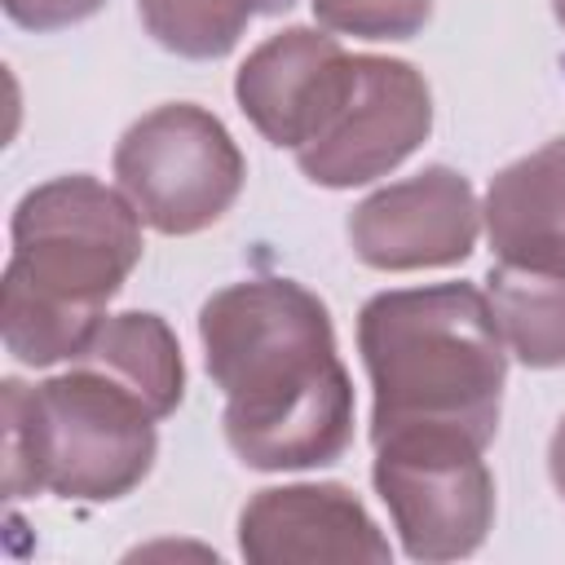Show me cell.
Masks as SVG:
<instances>
[{
  "label": "cell",
  "instance_id": "obj_13",
  "mask_svg": "<svg viewBox=\"0 0 565 565\" xmlns=\"http://www.w3.org/2000/svg\"><path fill=\"white\" fill-rule=\"evenodd\" d=\"M296 0H137L146 35L190 62L225 57L252 18L287 13Z\"/></svg>",
  "mask_w": 565,
  "mask_h": 565
},
{
  "label": "cell",
  "instance_id": "obj_11",
  "mask_svg": "<svg viewBox=\"0 0 565 565\" xmlns=\"http://www.w3.org/2000/svg\"><path fill=\"white\" fill-rule=\"evenodd\" d=\"M75 358L124 380L132 393H141L150 402V411L159 419H168L185 397L181 344L159 313H146V309L106 313L102 327L88 335V344Z\"/></svg>",
  "mask_w": 565,
  "mask_h": 565
},
{
  "label": "cell",
  "instance_id": "obj_14",
  "mask_svg": "<svg viewBox=\"0 0 565 565\" xmlns=\"http://www.w3.org/2000/svg\"><path fill=\"white\" fill-rule=\"evenodd\" d=\"M318 26L353 40H411L428 26L433 0H309Z\"/></svg>",
  "mask_w": 565,
  "mask_h": 565
},
{
  "label": "cell",
  "instance_id": "obj_4",
  "mask_svg": "<svg viewBox=\"0 0 565 565\" xmlns=\"http://www.w3.org/2000/svg\"><path fill=\"white\" fill-rule=\"evenodd\" d=\"M358 353L371 380V441L388 433H463L490 446L508 384V344L472 282L393 287L362 305Z\"/></svg>",
  "mask_w": 565,
  "mask_h": 565
},
{
  "label": "cell",
  "instance_id": "obj_7",
  "mask_svg": "<svg viewBox=\"0 0 565 565\" xmlns=\"http://www.w3.org/2000/svg\"><path fill=\"white\" fill-rule=\"evenodd\" d=\"M371 481L384 499L411 561L472 556L494 525V477L486 446L463 433H388L375 437Z\"/></svg>",
  "mask_w": 565,
  "mask_h": 565
},
{
  "label": "cell",
  "instance_id": "obj_8",
  "mask_svg": "<svg viewBox=\"0 0 565 565\" xmlns=\"http://www.w3.org/2000/svg\"><path fill=\"white\" fill-rule=\"evenodd\" d=\"M481 207L468 185L446 163H433L406 181L366 194L349 212L353 256L384 274L446 269L463 265L477 247Z\"/></svg>",
  "mask_w": 565,
  "mask_h": 565
},
{
  "label": "cell",
  "instance_id": "obj_3",
  "mask_svg": "<svg viewBox=\"0 0 565 565\" xmlns=\"http://www.w3.org/2000/svg\"><path fill=\"white\" fill-rule=\"evenodd\" d=\"M141 216L88 172L53 177L13 207L0 335L22 366L71 362L141 260Z\"/></svg>",
  "mask_w": 565,
  "mask_h": 565
},
{
  "label": "cell",
  "instance_id": "obj_10",
  "mask_svg": "<svg viewBox=\"0 0 565 565\" xmlns=\"http://www.w3.org/2000/svg\"><path fill=\"white\" fill-rule=\"evenodd\" d=\"M494 265L565 278V137L512 159L481 203Z\"/></svg>",
  "mask_w": 565,
  "mask_h": 565
},
{
  "label": "cell",
  "instance_id": "obj_6",
  "mask_svg": "<svg viewBox=\"0 0 565 565\" xmlns=\"http://www.w3.org/2000/svg\"><path fill=\"white\" fill-rule=\"evenodd\" d=\"M110 163L137 216L168 238L216 225L247 181L238 141L194 102H168L132 119Z\"/></svg>",
  "mask_w": 565,
  "mask_h": 565
},
{
  "label": "cell",
  "instance_id": "obj_2",
  "mask_svg": "<svg viewBox=\"0 0 565 565\" xmlns=\"http://www.w3.org/2000/svg\"><path fill=\"white\" fill-rule=\"evenodd\" d=\"M247 124L327 190L388 177L433 132V93L402 57L344 53L318 26H287L256 44L234 75Z\"/></svg>",
  "mask_w": 565,
  "mask_h": 565
},
{
  "label": "cell",
  "instance_id": "obj_15",
  "mask_svg": "<svg viewBox=\"0 0 565 565\" xmlns=\"http://www.w3.org/2000/svg\"><path fill=\"white\" fill-rule=\"evenodd\" d=\"M106 0H4V13L22 31H62L93 18Z\"/></svg>",
  "mask_w": 565,
  "mask_h": 565
},
{
  "label": "cell",
  "instance_id": "obj_12",
  "mask_svg": "<svg viewBox=\"0 0 565 565\" xmlns=\"http://www.w3.org/2000/svg\"><path fill=\"white\" fill-rule=\"evenodd\" d=\"M486 296L499 322V335L516 362L530 371L565 366V278L490 265Z\"/></svg>",
  "mask_w": 565,
  "mask_h": 565
},
{
  "label": "cell",
  "instance_id": "obj_16",
  "mask_svg": "<svg viewBox=\"0 0 565 565\" xmlns=\"http://www.w3.org/2000/svg\"><path fill=\"white\" fill-rule=\"evenodd\" d=\"M547 477H552L556 494L565 499V415H561V424L552 428V441H547Z\"/></svg>",
  "mask_w": 565,
  "mask_h": 565
},
{
  "label": "cell",
  "instance_id": "obj_17",
  "mask_svg": "<svg viewBox=\"0 0 565 565\" xmlns=\"http://www.w3.org/2000/svg\"><path fill=\"white\" fill-rule=\"evenodd\" d=\"M552 13H556V22L565 26V0H552Z\"/></svg>",
  "mask_w": 565,
  "mask_h": 565
},
{
  "label": "cell",
  "instance_id": "obj_9",
  "mask_svg": "<svg viewBox=\"0 0 565 565\" xmlns=\"http://www.w3.org/2000/svg\"><path fill=\"white\" fill-rule=\"evenodd\" d=\"M238 552L252 565L291 561H388L393 547L366 503L335 481L269 486L238 512Z\"/></svg>",
  "mask_w": 565,
  "mask_h": 565
},
{
  "label": "cell",
  "instance_id": "obj_5",
  "mask_svg": "<svg viewBox=\"0 0 565 565\" xmlns=\"http://www.w3.org/2000/svg\"><path fill=\"white\" fill-rule=\"evenodd\" d=\"M4 490L110 503L146 481L159 450V415L110 371L71 358L40 384L4 380Z\"/></svg>",
  "mask_w": 565,
  "mask_h": 565
},
{
  "label": "cell",
  "instance_id": "obj_1",
  "mask_svg": "<svg viewBox=\"0 0 565 565\" xmlns=\"http://www.w3.org/2000/svg\"><path fill=\"white\" fill-rule=\"evenodd\" d=\"M203 362L225 393V441L256 472L327 468L353 446V380L327 305L291 278H243L199 309Z\"/></svg>",
  "mask_w": 565,
  "mask_h": 565
}]
</instances>
